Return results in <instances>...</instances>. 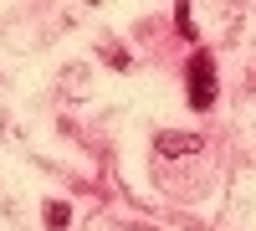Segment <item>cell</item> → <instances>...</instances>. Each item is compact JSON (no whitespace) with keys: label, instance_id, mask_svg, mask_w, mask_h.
Segmentation results:
<instances>
[{"label":"cell","instance_id":"obj_1","mask_svg":"<svg viewBox=\"0 0 256 231\" xmlns=\"http://www.w3.org/2000/svg\"><path fill=\"white\" fill-rule=\"evenodd\" d=\"M210 103H216V57L195 52V57H190V108L205 113Z\"/></svg>","mask_w":256,"mask_h":231},{"label":"cell","instance_id":"obj_2","mask_svg":"<svg viewBox=\"0 0 256 231\" xmlns=\"http://www.w3.org/2000/svg\"><path fill=\"white\" fill-rule=\"evenodd\" d=\"M159 154H195L200 149V134H159Z\"/></svg>","mask_w":256,"mask_h":231},{"label":"cell","instance_id":"obj_3","mask_svg":"<svg viewBox=\"0 0 256 231\" xmlns=\"http://www.w3.org/2000/svg\"><path fill=\"white\" fill-rule=\"evenodd\" d=\"M41 221H46V231H67L72 205H67V200H46V205H41Z\"/></svg>","mask_w":256,"mask_h":231}]
</instances>
